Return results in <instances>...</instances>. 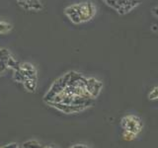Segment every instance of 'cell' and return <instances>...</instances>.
I'll return each mask as SVG.
<instances>
[{"label":"cell","mask_w":158,"mask_h":148,"mask_svg":"<svg viewBox=\"0 0 158 148\" xmlns=\"http://www.w3.org/2000/svg\"><path fill=\"white\" fill-rule=\"evenodd\" d=\"M26 79H27V77H25L23 74L20 72V70H14V74H13V80L14 81L23 83Z\"/></svg>","instance_id":"12"},{"label":"cell","mask_w":158,"mask_h":148,"mask_svg":"<svg viewBox=\"0 0 158 148\" xmlns=\"http://www.w3.org/2000/svg\"><path fill=\"white\" fill-rule=\"evenodd\" d=\"M85 88L87 92L91 95V97L95 99L99 96V94L102 90L103 83L95 78H85Z\"/></svg>","instance_id":"3"},{"label":"cell","mask_w":158,"mask_h":148,"mask_svg":"<svg viewBox=\"0 0 158 148\" xmlns=\"http://www.w3.org/2000/svg\"><path fill=\"white\" fill-rule=\"evenodd\" d=\"M17 1H32V0H17Z\"/></svg>","instance_id":"20"},{"label":"cell","mask_w":158,"mask_h":148,"mask_svg":"<svg viewBox=\"0 0 158 148\" xmlns=\"http://www.w3.org/2000/svg\"><path fill=\"white\" fill-rule=\"evenodd\" d=\"M11 56L7 48H0V59L6 60V59Z\"/></svg>","instance_id":"15"},{"label":"cell","mask_w":158,"mask_h":148,"mask_svg":"<svg viewBox=\"0 0 158 148\" xmlns=\"http://www.w3.org/2000/svg\"><path fill=\"white\" fill-rule=\"evenodd\" d=\"M123 139H125V140L131 141V140H133V139H135L136 134H135V133L131 132V131L125 130V131H123Z\"/></svg>","instance_id":"14"},{"label":"cell","mask_w":158,"mask_h":148,"mask_svg":"<svg viewBox=\"0 0 158 148\" xmlns=\"http://www.w3.org/2000/svg\"><path fill=\"white\" fill-rule=\"evenodd\" d=\"M71 147L72 148H79V147H80V148H87L88 146L86 144H80V143H79V144H74V145H72Z\"/></svg>","instance_id":"17"},{"label":"cell","mask_w":158,"mask_h":148,"mask_svg":"<svg viewBox=\"0 0 158 148\" xmlns=\"http://www.w3.org/2000/svg\"><path fill=\"white\" fill-rule=\"evenodd\" d=\"M18 4L25 10H39L43 9V5L39 0H32V1H17Z\"/></svg>","instance_id":"6"},{"label":"cell","mask_w":158,"mask_h":148,"mask_svg":"<svg viewBox=\"0 0 158 148\" xmlns=\"http://www.w3.org/2000/svg\"><path fill=\"white\" fill-rule=\"evenodd\" d=\"M24 88L26 89L28 92L34 93L36 91L37 88V78H27L26 80L23 82Z\"/></svg>","instance_id":"8"},{"label":"cell","mask_w":158,"mask_h":148,"mask_svg":"<svg viewBox=\"0 0 158 148\" xmlns=\"http://www.w3.org/2000/svg\"><path fill=\"white\" fill-rule=\"evenodd\" d=\"M64 13H65L66 16L69 18V20L74 23V24H80L82 23L81 21V18L79 16V14L77 12V9H76V4H73L68 6L67 8L64 9Z\"/></svg>","instance_id":"5"},{"label":"cell","mask_w":158,"mask_h":148,"mask_svg":"<svg viewBox=\"0 0 158 148\" xmlns=\"http://www.w3.org/2000/svg\"><path fill=\"white\" fill-rule=\"evenodd\" d=\"M148 99H149L150 101L158 100V86L153 87L151 89V91L148 93Z\"/></svg>","instance_id":"13"},{"label":"cell","mask_w":158,"mask_h":148,"mask_svg":"<svg viewBox=\"0 0 158 148\" xmlns=\"http://www.w3.org/2000/svg\"><path fill=\"white\" fill-rule=\"evenodd\" d=\"M6 65L8 68H12L13 70H19L20 69V63L12 56H10L6 59Z\"/></svg>","instance_id":"9"},{"label":"cell","mask_w":158,"mask_h":148,"mask_svg":"<svg viewBox=\"0 0 158 148\" xmlns=\"http://www.w3.org/2000/svg\"><path fill=\"white\" fill-rule=\"evenodd\" d=\"M152 14L154 15L156 18H158V6L152 8Z\"/></svg>","instance_id":"18"},{"label":"cell","mask_w":158,"mask_h":148,"mask_svg":"<svg viewBox=\"0 0 158 148\" xmlns=\"http://www.w3.org/2000/svg\"><path fill=\"white\" fill-rule=\"evenodd\" d=\"M22 147L24 148H37V147H42L41 143L38 142L37 140H29L24 142L22 144Z\"/></svg>","instance_id":"11"},{"label":"cell","mask_w":158,"mask_h":148,"mask_svg":"<svg viewBox=\"0 0 158 148\" xmlns=\"http://www.w3.org/2000/svg\"><path fill=\"white\" fill-rule=\"evenodd\" d=\"M20 72L27 78H37V70L33 64L29 62L20 63Z\"/></svg>","instance_id":"4"},{"label":"cell","mask_w":158,"mask_h":148,"mask_svg":"<svg viewBox=\"0 0 158 148\" xmlns=\"http://www.w3.org/2000/svg\"><path fill=\"white\" fill-rule=\"evenodd\" d=\"M156 27H157V26H155V25H153V28H152V30H154V31H155V30L157 29Z\"/></svg>","instance_id":"19"},{"label":"cell","mask_w":158,"mask_h":148,"mask_svg":"<svg viewBox=\"0 0 158 148\" xmlns=\"http://www.w3.org/2000/svg\"><path fill=\"white\" fill-rule=\"evenodd\" d=\"M76 9H77V12L79 14V16H80L82 22L90 21L96 14L95 5L90 1L76 4Z\"/></svg>","instance_id":"2"},{"label":"cell","mask_w":158,"mask_h":148,"mask_svg":"<svg viewBox=\"0 0 158 148\" xmlns=\"http://www.w3.org/2000/svg\"><path fill=\"white\" fill-rule=\"evenodd\" d=\"M3 147H6V148H8V147H14V148H17V147H19V146H18V143L13 142V143H9V144H6V145L3 146Z\"/></svg>","instance_id":"16"},{"label":"cell","mask_w":158,"mask_h":148,"mask_svg":"<svg viewBox=\"0 0 158 148\" xmlns=\"http://www.w3.org/2000/svg\"><path fill=\"white\" fill-rule=\"evenodd\" d=\"M121 125L125 130L131 131L137 135L142 130V121L136 116H127L123 117L121 121Z\"/></svg>","instance_id":"1"},{"label":"cell","mask_w":158,"mask_h":148,"mask_svg":"<svg viewBox=\"0 0 158 148\" xmlns=\"http://www.w3.org/2000/svg\"><path fill=\"white\" fill-rule=\"evenodd\" d=\"M12 29H13V26L11 24L0 21V34L9 33L10 31H12Z\"/></svg>","instance_id":"10"},{"label":"cell","mask_w":158,"mask_h":148,"mask_svg":"<svg viewBox=\"0 0 158 148\" xmlns=\"http://www.w3.org/2000/svg\"><path fill=\"white\" fill-rule=\"evenodd\" d=\"M139 3H140V0H127L126 3L123 4L122 7L118 8L117 11L121 15L127 14L130 11H131L133 8H135Z\"/></svg>","instance_id":"7"}]
</instances>
